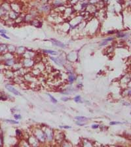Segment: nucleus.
I'll return each mask as SVG.
<instances>
[{"mask_svg": "<svg viewBox=\"0 0 131 147\" xmlns=\"http://www.w3.org/2000/svg\"><path fill=\"white\" fill-rule=\"evenodd\" d=\"M5 87L9 91H10L11 93H13L14 95H20V93L16 90V89H15V88H14L13 86L10 85H6Z\"/></svg>", "mask_w": 131, "mask_h": 147, "instance_id": "nucleus-1", "label": "nucleus"}, {"mask_svg": "<svg viewBox=\"0 0 131 147\" xmlns=\"http://www.w3.org/2000/svg\"><path fill=\"white\" fill-rule=\"evenodd\" d=\"M44 52H46V53H47L51 54V55H57V53L56 51H50V50H45V51H44Z\"/></svg>", "mask_w": 131, "mask_h": 147, "instance_id": "nucleus-2", "label": "nucleus"}, {"mask_svg": "<svg viewBox=\"0 0 131 147\" xmlns=\"http://www.w3.org/2000/svg\"><path fill=\"white\" fill-rule=\"evenodd\" d=\"M75 119H79L81 121H83V120H86V119H88V118H85V117H83V116H79V117H75Z\"/></svg>", "mask_w": 131, "mask_h": 147, "instance_id": "nucleus-3", "label": "nucleus"}, {"mask_svg": "<svg viewBox=\"0 0 131 147\" xmlns=\"http://www.w3.org/2000/svg\"><path fill=\"white\" fill-rule=\"evenodd\" d=\"M47 95H49V97H50L51 99V101H52V102H53V103H57V101L56 99H55V98L53 97V96H51V95H49V94H47Z\"/></svg>", "mask_w": 131, "mask_h": 147, "instance_id": "nucleus-4", "label": "nucleus"}, {"mask_svg": "<svg viewBox=\"0 0 131 147\" xmlns=\"http://www.w3.org/2000/svg\"><path fill=\"white\" fill-rule=\"evenodd\" d=\"M56 41V42L55 43V45L60 46V47H64V45L62 44V43H61L59 42V41Z\"/></svg>", "mask_w": 131, "mask_h": 147, "instance_id": "nucleus-5", "label": "nucleus"}, {"mask_svg": "<svg viewBox=\"0 0 131 147\" xmlns=\"http://www.w3.org/2000/svg\"><path fill=\"white\" fill-rule=\"evenodd\" d=\"M5 121H7V122H9V123H15V124H17V123H18L17 121H13V120H11V119H6Z\"/></svg>", "mask_w": 131, "mask_h": 147, "instance_id": "nucleus-6", "label": "nucleus"}, {"mask_svg": "<svg viewBox=\"0 0 131 147\" xmlns=\"http://www.w3.org/2000/svg\"><path fill=\"white\" fill-rule=\"evenodd\" d=\"M80 100H81L80 96H77V97H75L74 99V101H75V102H77V103H79V102L80 101Z\"/></svg>", "mask_w": 131, "mask_h": 147, "instance_id": "nucleus-7", "label": "nucleus"}, {"mask_svg": "<svg viewBox=\"0 0 131 147\" xmlns=\"http://www.w3.org/2000/svg\"><path fill=\"white\" fill-rule=\"evenodd\" d=\"M69 80L70 82L72 83L73 81V80H74V77H73L72 75H70V76L69 77Z\"/></svg>", "mask_w": 131, "mask_h": 147, "instance_id": "nucleus-8", "label": "nucleus"}, {"mask_svg": "<svg viewBox=\"0 0 131 147\" xmlns=\"http://www.w3.org/2000/svg\"><path fill=\"white\" fill-rule=\"evenodd\" d=\"M14 116H15V118L16 119H21V116H20V115H17V114H15Z\"/></svg>", "mask_w": 131, "mask_h": 147, "instance_id": "nucleus-9", "label": "nucleus"}, {"mask_svg": "<svg viewBox=\"0 0 131 147\" xmlns=\"http://www.w3.org/2000/svg\"><path fill=\"white\" fill-rule=\"evenodd\" d=\"M119 123H121V122H115V121H112V122H110V125H116V124H119Z\"/></svg>", "mask_w": 131, "mask_h": 147, "instance_id": "nucleus-10", "label": "nucleus"}, {"mask_svg": "<svg viewBox=\"0 0 131 147\" xmlns=\"http://www.w3.org/2000/svg\"><path fill=\"white\" fill-rule=\"evenodd\" d=\"M1 36L3 37H4V38H5V39H9V37H7V36L5 35V34H1Z\"/></svg>", "mask_w": 131, "mask_h": 147, "instance_id": "nucleus-11", "label": "nucleus"}, {"mask_svg": "<svg viewBox=\"0 0 131 147\" xmlns=\"http://www.w3.org/2000/svg\"><path fill=\"white\" fill-rule=\"evenodd\" d=\"M6 30L3 29H0V34H6Z\"/></svg>", "mask_w": 131, "mask_h": 147, "instance_id": "nucleus-12", "label": "nucleus"}, {"mask_svg": "<svg viewBox=\"0 0 131 147\" xmlns=\"http://www.w3.org/2000/svg\"><path fill=\"white\" fill-rule=\"evenodd\" d=\"M2 145H3V139H2L1 135H0V147L2 146Z\"/></svg>", "mask_w": 131, "mask_h": 147, "instance_id": "nucleus-13", "label": "nucleus"}, {"mask_svg": "<svg viewBox=\"0 0 131 147\" xmlns=\"http://www.w3.org/2000/svg\"><path fill=\"white\" fill-rule=\"evenodd\" d=\"M68 99H69L68 97H62V100L64 101H67Z\"/></svg>", "mask_w": 131, "mask_h": 147, "instance_id": "nucleus-14", "label": "nucleus"}, {"mask_svg": "<svg viewBox=\"0 0 131 147\" xmlns=\"http://www.w3.org/2000/svg\"><path fill=\"white\" fill-rule=\"evenodd\" d=\"M92 127H93V129H97L98 127V125H97V124H95V125H93V126H92Z\"/></svg>", "mask_w": 131, "mask_h": 147, "instance_id": "nucleus-15", "label": "nucleus"}, {"mask_svg": "<svg viewBox=\"0 0 131 147\" xmlns=\"http://www.w3.org/2000/svg\"><path fill=\"white\" fill-rule=\"evenodd\" d=\"M16 134H17V135H20V134H21V133H20V130H16Z\"/></svg>", "mask_w": 131, "mask_h": 147, "instance_id": "nucleus-16", "label": "nucleus"}, {"mask_svg": "<svg viewBox=\"0 0 131 147\" xmlns=\"http://www.w3.org/2000/svg\"><path fill=\"white\" fill-rule=\"evenodd\" d=\"M77 124L79 125H85V123H78V122H77Z\"/></svg>", "mask_w": 131, "mask_h": 147, "instance_id": "nucleus-17", "label": "nucleus"}, {"mask_svg": "<svg viewBox=\"0 0 131 147\" xmlns=\"http://www.w3.org/2000/svg\"><path fill=\"white\" fill-rule=\"evenodd\" d=\"M63 127V128H66V129L70 128V127H68V126H64V127Z\"/></svg>", "mask_w": 131, "mask_h": 147, "instance_id": "nucleus-18", "label": "nucleus"}, {"mask_svg": "<svg viewBox=\"0 0 131 147\" xmlns=\"http://www.w3.org/2000/svg\"><path fill=\"white\" fill-rule=\"evenodd\" d=\"M2 135V131H1V127H0V135Z\"/></svg>", "mask_w": 131, "mask_h": 147, "instance_id": "nucleus-19", "label": "nucleus"}]
</instances>
